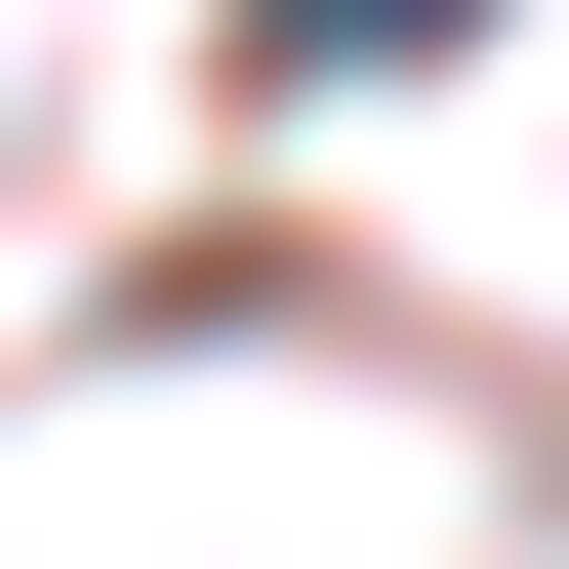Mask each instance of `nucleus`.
Listing matches in <instances>:
<instances>
[{
	"mask_svg": "<svg viewBox=\"0 0 569 569\" xmlns=\"http://www.w3.org/2000/svg\"><path fill=\"white\" fill-rule=\"evenodd\" d=\"M284 41H326V82H367V41H448V0H284Z\"/></svg>",
	"mask_w": 569,
	"mask_h": 569,
	"instance_id": "obj_1",
	"label": "nucleus"
}]
</instances>
